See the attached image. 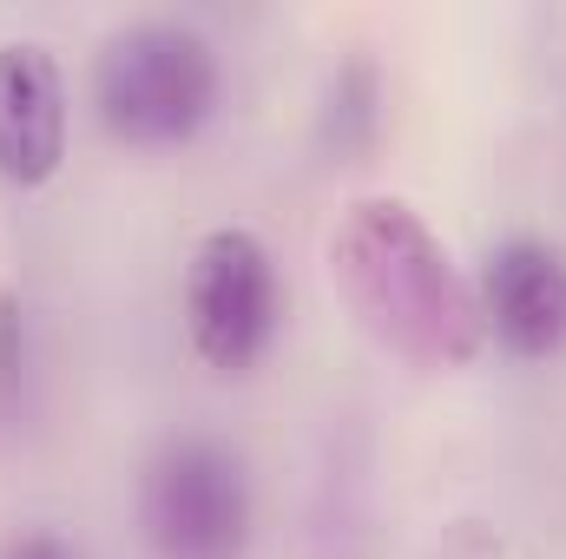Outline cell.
Segmentation results:
<instances>
[{
  "label": "cell",
  "instance_id": "1",
  "mask_svg": "<svg viewBox=\"0 0 566 559\" xmlns=\"http://www.w3.org/2000/svg\"><path fill=\"white\" fill-rule=\"evenodd\" d=\"M329 283L349 316L416 369H468L488 349L474 283L402 198H356L329 231Z\"/></svg>",
  "mask_w": 566,
  "mask_h": 559
},
{
  "label": "cell",
  "instance_id": "2",
  "mask_svg": "<svg viewBox=\"0 0 566 559\" xmlns=\"http://www.w3.org/2000/svg\"><path fill=\"white\" fill-rule=\"evenodd\" d=\"M224 99V66L218 46L171 13L126 20L99 40L93 60V113L119 145L165 151V145L198 139L218 119Z\"/></svg>",
  "mask_w": 566,
  "mask_h": 559
},
{
  "label": "cell",
  "instance_id": "3",
  "mask_svg": "<svg viewBox=\"0 0 566 559\" xmlns=\"http://www.w3.org/2000/svg\"><path fill=\"white\" fill-rule=\"evenodd\" d=\"M251 461L218 434H171L139 474V534L158 559H244Z\"/></svg>",
  "mask_w": 566,
  "mask_h": 559
},
{
  "label": "cell",
  "instance_id": "4",
  "mask_svg": "<svg viewBox=\"0 0 566 559\" xmlns=\"http://www.w3.org/2000/svg\"><path fill=\"white\" fill-rule=\"evenodd\" d=\"M185 342L211 376H251L283 329V277L258 231L218 224L198 238L178 289Z\"/></svg>",
  "mask_w": 566,
  "mask_h": 559
},
{
  "label": "cell",
  "instance_id": "5",
  "mask_svg": "<svg viewBox=\"0 0 566 559\" xmlns=\"http://www.w3.org/2000/svg\"><path fill=\"white\" fill-rule=\"evenodd\" d=\"M474 303L494 349L514 362H554L566 349V251L534 231L501 238L474 277Z\"/></svg>",
  "mask_w": 566,
  "mask_h": 559
},
{
  "label": "cell",
  "instance_id": "6",
  "mask_svg": "<svg viewBox=\"0 0 566 559\" xmlns=\"http://www.w3.org/2000/svg\"><path fill=\"white\" fill-rule=\"evenodd\" d=\"M66 165V73L40 40L0 46V178L20 191L53 184Z\"/></svg>",
  "mask_w": 566,
  "mask_h": 559
},
{
  "label": "cell",
  "instance_id": "7",
  "mask_svg": "<svg viewBox=\"0 0 566 559\" xmlns=\"http://www.w3.org/2000/svg\"><path fill=\"white\" fill-rule=\"evenodd\" d=\"M382 126V73L369 60H349L336 80H329V99H323V145L336 158L363 151Z\"/></svg>",
  "mask_w": 566,
  "mask_h": 559
},
{
  "label": "cell",
  "instance_id": "8",
  "mask_svg": "<svg viewBox=\"0 0 566 559\" xmlns=\"http://www.w3.org/2000/svg\"><path fill=\"white\" fill-rule=\"evenodd\" d=\"M0 559H80V553H73L60 534H40V527H33V534L7 540V553H0Z\"/></svg>",
  "mask_w": 566,
  "mask_h": 559
}]
</instances>
